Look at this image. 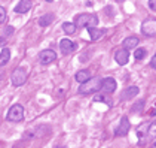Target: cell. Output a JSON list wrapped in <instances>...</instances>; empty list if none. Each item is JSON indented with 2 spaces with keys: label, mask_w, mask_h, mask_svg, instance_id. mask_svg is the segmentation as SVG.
Instances as JSON below:
<instances>
[{
  "label": "cell",
  "mask_w": 156,
  "mask_h": 148,
  "mask_svg": "<svg viewBox=\"0 0 156 148\" xmlns=\"http://www.w3.org/2000/svg\"><path fill=\"white\" fill-rule=\"evenodd\" d=\"M52 21H54V13H46V15L39 18V25L40 27H48V25L52 24Z\"/></svg>",
  "instance_id": "16"
},
{
  "label": "cell",
  "mask_w": 156,
  "mask_h": 148,
  "mask_svg": "<svg viewBox=\"0 0 156 148\" xmlns=\"http://www.w3.org/2000/svg\"><path fill=\"white\" fill-rule=\"evenodd\" d=\"M76 81L79 82V84H83V82H86V81H89L91 79V72L89 70H86V69H83V70H79L77 74H76Z\"/></svg>",
  "instance_id": "15"
},
{
  "label": "cell",
  "mask_w": 156,
  "mask_h": 148,
  "mask_svg": "<svg viewBox=\"0 0 156 148\" xmlns=\"http://www.w3.org/2000/svg\"><path fill=\"white\" fill-rule=\"evenodd\" d=\"M5 20H6V9L0 6V23H5Z\"/></svg>",
  "instance_id": "25"
},
{
  "label": "cell",
  "mask_w": 156,
  "mask_h": 148,
  "mask_svg": "<svg viewBox=\"0 0 156 148\" xmlns=\"http://www.w3.org/2000/svg\"><path fill=\"white\" fill-rule=\"evenodd\" d=\"M5 44H6V39L0 36V48H3V47H5Z\"/></svg>",
  "instance_id": "28"
},
{
  "label": "cell",
  "mask_w": 156,
  "mask_h": 148,
  "mask_svg": "<svg viewBox=\"0 0 156 148\" xmlns=\"http://www.w3.org/2000/svg\"><path fill=\"white\" fill-rule=\"evenodd\" d=\"M76 28H77V25L74 24V23H69V21L62 23V30H64L67 35H73V33L76 32Z\"/></svg>",
  "instance_id": "19"
},
{
  "label": "cell",
  "mask_w": 156,
  "mask_h": 148,
  "mask_svg": "<svg viewBox=\"0 0 156 148\" xmlns=\"http://www.w3.org/2000/svg\"><path fill=\"white\" fill-rule=\"evenodd\" d=\"M9 59H11V51H9L8 48H3L2 49V52H0V66L8 64Z\"/></svg>",
  "instance_id": "18"
},
{
  "label": "cell",
  "mask_w": 156,
  "mask_h": 148,
  "mask_svg": "<svg viewBox=\"0 0 156 148\" xmlns=\"http://www.w3.org/2000/svg\"><path fill=\"white\" fill-rule=\"evenodd\" d=\"M103 91L104 93H113L116 90V81L113 78H104L103 79Z\"/></svg>",
  "instance_id": "13"
},
{
  "label": "cell",
  "mask_w": 156,
  "mask_h": 148,
  "mask_svg": "<svg viewBox=\"0 0 156 148\" xmlns=\"http://www.w3.org/2000/svg\"><path fill=\"white\" fill-rule=\"evenodd\" d=\"M94 102H103V103H106L107 106H112V105H113L112 99H108L107 96H95V97H94Z\"/></svg>",
  "instance_id": "21"
},
{
  "label": "cell",
  "mask_w": 156,
  "mask_h": 148,
  "mask_svg": "<svg viewBox=\"0 0 156 148\" xmlns=\"http://www.w3.org/2000/svg\"><path fill=\"white\" fill-rule=\"evenodd\" d=\"M33 6V2L31 0H21L16 6H15V12L16 13H25L28 12Z\"/></svg>",
  "instance_id": "12"
},
{
  "label": "cell",
  "mask_w": 156,
  "mask_h": 148,
  "mask_svg": "<svg viewBox=\"0 0 156 148\" xmlns=\"http://www.w3.org/2000/svg\"><path fill=\"white\" fill-rule=\"evenodd\" d=\"M118 2H123V0H118Z\"/></svg>",
  "instance_id": "32"
},
{
  "label": "cell",
  "mask_w": 156,
  "mask_h": 148,
  "mask_svg": "<svg viewBox=\"0 0 156 148\" xmlns=\"http://www.w3.org/2000/svg\"><path fill=\"white\" fill-rule=\"evenodd\" d=\"M23 118H24V106L20 105V103L13 105L12 108L9 109V112H8V120H9V121H13V123H18V121H21Z\"/></svg>",
  "instance_id": "3"
},
{
  "label": "cell",
  "mask_w": 156,
  "mask_h": 148,
  "mask_svg": "<svg viewBox=\"0 0 156 148\" xmlns=\"http://www.w3.org/2000/svg\"><path fill=\"white\" fill-rule=\"evenodd\" d=\"M141 33L147 37L156 36V20L155 18H147L141 24Z\"/></svg>",
  "instance_id": "5"
},
{
  "label": "cell",
  "mask_w": 156,
  "mask_h": 148,
  "mask_svg": "<svg viewBox=\"0 0 156 148\" xmlns=\"http://www.w3.org/2000/svg\"><path fill=\"white\" fill-rule=\"evenodd\" d=\"M101 87H103V79L98 78V76H94V78H91L89 81L80 84V87H79V93L83 94V96H88V94H92V93L98 91Z\"/></svg>",
  "instance_id": "1"
},
{
  "label": "cell",
  "mask_w": 156,
  "mask_h": 148,
  "mask_svg": "<svg viewBox=\"0 0 156 148\" xmlns=\"http://www.w3.org/2000/svg\"><path fill=\"white\" fill-rule=\"evenodd\" d=\"M3 78H5V75H3V72H2V70H0V84H2V82H3Z\"/></svg>",
  "instance_id": "29"
},
{
  "label": "cell",
  "mask_w": 156,
  "mask_h": 148,
  "mask_svg": "<svg viewBox=\"0 0 156 148\" xmlns=\"http://www.w3.org/2000/svg\"><path fill=\"white\" fill-rule=\"evenodd\" d=\"M152 115H156V108L153 109V111H152Z\"/></svg>",
  "instance_id": "30"
},
{
  "label": "cell",
  "mask_w": 156,
  "mask_h": 148,
  "mask_svg": "<svg viewBox=\"0 0 156 148\" xmlns=\"http://www.w3.org/2000/svg\"><path fill=\"white\" fill-rule=\"evenodd\" d=\"M143 108H144V100H140V102L132 105V112H141Z\"/></svg>",
  "instance_id": "23"
},
{
  "label": "cell",
  "mask_w": 156,
  "mask_h": 148,
  "mask_svg": "<svg viewBox=\"0 0 156 148\" xmlns=\"http://www.w3.org/2000/svg\"><path fill=\"white\" fill-rule=\"evenodd\" d=\"M60 48H61V52L62 54H66V55H69V54H72L73 51L76 49V44L70 40V39H62L60 42Z\"/></svg>",
  "instance_id": "9"
},
{
  "label": "cell",
  "mask_w": 156,
  "mask_h": 148,
  "mask_svg": "<svg viewBox=\"0 0 156 148\" xmlns=\"http://www.w3.org/2000/svg\"><path fill=\"white\" fill-rule=\"evenodd\" d=\"M115 60H116V63L119 66H125L128 63V60H129V49L123 48V47L119 48L116 51V54H115Z\"/></svg>",
  "instance_id": "6"
},
{
  "label": "cell",
  "mask_w": 156,
  "mask_h": 148,
  "mask_svg": "<svg viewBox=\"0 0 156 148\" xmlns=\"http://www.w3.org/2000/svg\"><path fill=\"white\" fill-rule=\"evenodd\" d=\"M46 2H52V0H46Z\"/></svg>",
  "instance_id": "33"
},
{
  "label": "cell",
  "mask_w": 156,
  "mask_h": 148,
  "mask_svg": "<svg viewBox=\"0 0 156 148\" xmlns=\"http://www.w3.org/2000/svg\"><path fill=\"white\" fill-rule=\"evenodd\" d=\"M138 93H140V88L135 85H131V87H128V88H125V90L120 93V99H122V100H129V99H132L134 96H138Z\"/></svg>",
  "instance_id": "11"
},
{
  "label": "cell",
  "mask_w": 156,
  "mask_h": 148,
  "mask_svg": "<svg viewBox=\"0 0 156 148\" xmlns=\"http://www.w3.org/2000/svg\"><path fill=\"white\" fill-rule=\"evenodd\" d=\"M12 33H13V27L6 25V27H5V30H3V35H5V36H11Z\"/></svg>",
  "instance_id": "24"
},
{
  "label": "cell",
  "mask_w": 156,
  "mask_h": 148,
  "mask_svg": "<svg viewBox=\"0 0 156 148\" xmlns=\"http://www.w3.org/2000/svg\"><path fill=\"white\" fill-rule=\"evenodd\" d=\"M152 148H156V141L153 142V144H152Z\"/></svg>",
  "instance_id": "31"
},
{
  "label": "cell",
  "mask_w": 156,
  "mask_h": 148,
  "mask_svg": "<svg viewBox=\"0 0 156 148\" xmlns=\"http://www.w3.org/2000/svg\"><path fill=\"white\" fill-rule=\"evenodd\" d=\"M156 136V121H152L149 124V129H147V136H146V141L149 139H153Z\"/></svg>",
  "instance_id": "20"
},
{
  "label": "cell",
  "mask_w": 156,
  "mask_h": 148,
  "mask_svg": "<svg viewBox=\"0 0 156 148\" xmlns=\"http://www.w3.org/2000/svg\"><path fill=\"white\" fill-rule=\"evenodd\" d=\"M138 37L137 36H128L126 39H123V42H122V47L126 49H131V48H137V45H138Z\"/></svg>",
  "instance_id": "14"
},
{
  "label": "cell",
  "mask_w": 156,
  "mask_h": 148,
  "mask_svg": "<svg viewBox=\"0 0 156 148\" xmlns=\"http://www.w3.org/2000/svg\"><path fill=\"white\" fill-rule=\"evenodd\" d=\"M129 127H131V124H129V121H128V118L126 117H122L120 118V123L119 126L116 127V136H125L128 135V132H129Z\"/></svg>",
  "instance_id": "8"
},
{
  "label": "cell",
  "mask_w": 156,
  "mask_h": 148,
  "mask_svg": "<svg viewBox=\"0 0 156 148\" xmlns=\"http://www.w3.org/2000/svg\"><path fill=\"white\" fill-rule=\"evenodd\" d=\"M150 66H152L153 69H156V54L153 55V59H152V62H150Z\"/></svg>",
  "instance_id": "27"
},
{
  "label": "cell",
  "mask_w": 156,
  "mask_h": 148,
  "mask_svg": "<svg viewBox=\"0 0 156 148\" xmlns=\"http://www.w3.org/2000/svg\"><path fill=\"white\" fill-rule=\"evenodd\" d=\"M149 124L150 123H144L141 124L138 129H137V136L140 138V141H146V136H147V129H149Z\"/></svg>",
  "instance_id": "17"
},
{
  "label": "cell",
  "mask_w": 156,
  "mask_h": 148,
  "mask_svg": "<svg viewBox=\"0 0 156 148\" xmlns=\"http://www.w3.org/2000/svg\"><path fill=\"white\" fill-rule=\"evenodd\" d=\"M11 81H12L13 87H21L27 81V74L23 67H16L11 75Z\"/></svg>",
  "instance_id": "4"
},
{
  "label": "cell",
  "mask_w": 156,
  "mask_h": 148,
  "mask_svg": "<svg viewBox=\"0 0 156 148\" xmlns=\"http://www.w3.org/2000/svg\"><path fill=\"white\" fill-rule=\"evenodd\" d=\"M88 33H89V36H91V40H92V42H97V40H100V39H103V37H104L106 30H103V28H97V27L89 25V27H88Z\"/></svg>",
  "instance_id": "10"
},
{
  "label": "cell",
  "mask_w": 156,
  "mask_h": 148,
  "mask_svg": "<svg viewBox=\"0 0 156 148\" xmlns=\"http://www.w3.org/2000/svg\"><path fill=\"white\" fill-rule=\"evenodd\" d=\"M146 49L144 48H138L137 51H135V54H134V57H135V60H143L144 57H146Z\"/></svg>",
  "instance_id": "22"
},
{
  "label": "cell",
  "mask_w": 156,
  "mask_h": 148,
  "mask_svg": "<svg viewBox=\"0 0 156 148\" xmlns=\"http://www.w3.org/2000/svg\"><path fill=\"white\" fill-rule=\"evenodd\" d=\"M39 60L42 64H51L54 60H57V54L54 49H45L39 54Z\"/></svg>",
  "instance_id": "7"
},
{
  "label": "cell",
  "mask_w": 156,
  "mask_h": 148,
  "mask_svg": "<svg viewBox=\"0 0 156 148\" xmlns=\"http://www.w3.org/2000/svg\"><path fill=\"white\" fill-rule=\"evenodd\" d=\"M74 24L77 27H80V28L82 27H89V25L95 27L98 24V17L95 13H80V15H76Z\"/></svg>",
  "instance_id": "2"
},
{
  "label": "cell",
  "mask_w": 156,
  "mask_h": 148,
  "mask_svg": "<svg viewBox=\"0 0 156 148\" xmlns=\"http://www.w3.org/2000/svg\"><path fill=\"white\" fill-rule=\"evenodd\" d=\"M149 8L152 11H156V0H149Z\"/></svg>",
  "instance_id": "26"
}]
</instances>
